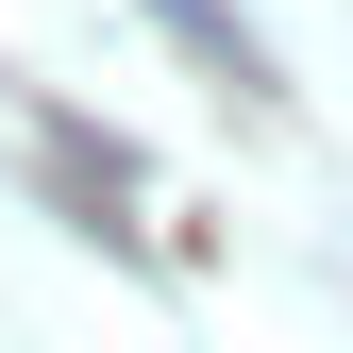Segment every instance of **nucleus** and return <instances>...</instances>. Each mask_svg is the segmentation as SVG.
Returning <instances> with one entry per match:
<instances>
[{"instance_id":"1","label":"nucleus","mask_w":353,"mask_h":353,"mask_svg":"<svg viewBox=\"0 0 353 353\" xmlns=\"http://www.w3.org/2000/svg\"><path fill=\"white\" fill-rule=\"evenodd\" d=\"M152 17H168V34H185V51H219V68H236V84H270V51H252V34H236V17H219V0H152Z\"/></svg>"}]
</instances>
